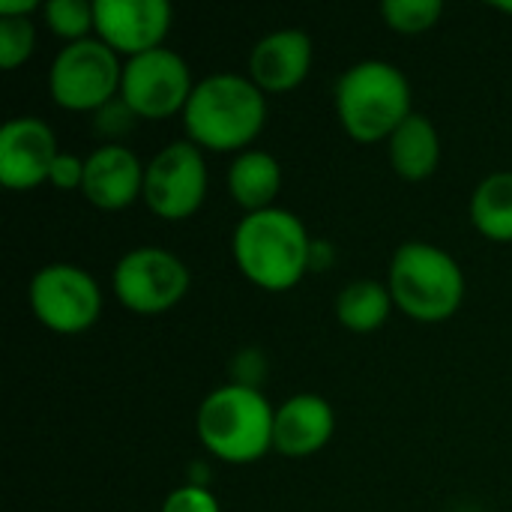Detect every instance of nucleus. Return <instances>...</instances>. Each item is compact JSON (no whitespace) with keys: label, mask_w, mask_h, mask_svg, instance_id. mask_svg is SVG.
<instances>
[{"label":"nucleus","mask_w":512,"mask_h":512,"mask_svg":"<svg viewBox=\"0 0 512 512\" xmlns=\"http://www.w3.org/2000/svg\"><path fill=\"white\" fill-rule=\"evenodd\" d=\"M267 120L264 90L234 72H219L195 84L186 108L183 126L192 144L210 150H240L258 138Z\"/></svg>","instance_id":"obj_1"},{"label":"nucleus","mask_w":512,"mask_h":512,"mask_svg":"<svg viewBox=\"0 0 512 512\" xmlns=\"http://www.w3.org/2000/svg\"><path fill=\"white\" fill-rule=\"evenodd\" d=\"M234 261L249 282L267 291L294 288L312 258L306 225L279 207L246 213L234 228Z\"/></svg>","instance_id":"obj_2"},{"label":"nucleus","mask_w":512,"mask_h":512,"mask_svg":"<svg viewBox=\"0 0 512 512\" xmlns=\"http://www.w3.org/2000/svg\"><path fill=\"white\" fill-rule=\"evenodd\" d=\"M273 423V405L252 384L219 387L198 408L201 444L231 465L258 462L273 447Z\"/></svg>","instance_id":"obj_3"},{"label":"nucleus","mask_w":512,"mask_h":512,"mask_svg":"<svg viewBox=\"0 0 512 512\" xmlns=\"http://www.w3.org/2000/svg\"><path fill=\"white\" fill-rule=\"evenodd\" d=\"M336 111L354 141L372 144L390 138L414 114L411 84L393 63H354L336 84Z\"/></svg>","instance_id":"obj_4"},{"label":"nucleus","mask_w":512,"mask_h":512,"mask_svg":"<svg viewBox=\"0 0 512 512\" xmlns=\"http://www.w3.org/2000/svg\"><path fill=\"white\" fill-rule=\"evenodd\" d=\"M393 303L423 324L447 321L465 297V276L453 255L429 243H405L390 264Z\"/></svg>","instance_id":"obj_5"},{"label":"nucleus","mask_w":512,"mask_h":512,"mask_svg":"<svg viewBox=\"0 0 512 512\" xmlns=\"http://www.w3.org/2000/svg\"><path fill=\"white\" fill-rule=\"evenodd\" d=\"M123 81V69L117 51L102 39L69 42L51 66L48 87L57 105L69 111H93L105 108Z\"/></svg>","instance_id":"obj_6"},{"label":"nucleus","mask_w":512,"mask_h":512,"mask_svg":"<svg viewBox=\"0 0 512 512\" xmlns=\"http://www.w3.org/2000/svg\"><path fill=\"white\" fill-rule=\"evenodd\" d=\"M192 72L186 60L171 48H153L129 57L123 66L120 96L132 114L147 120H162L183 111L192 96Z\"/></svg>","instance_id":"obj_7"},{"label":"nucleus","mask_w":512,"mask_h":512,"mask_svg":"<svg viewBox=\"0 0 512 512\" xmlns=\"http://www.w3.org/2000/svg\"><path fill=\"white\" fill-rule=\"evenodd\" d=\"M111 282L126 309L138 315H159L183 300L189 291V270L177 255L144 246L117 261Z\"/></svg>","instance_id":"obj_8"},{"label":"nucleus","mask_w":512,"mask_h":512,"mask_svg":"<svg viewBox=\"0 0 512 512\" xmlns=\"http://www.w3.org/2000/svg\"><path fill=\"white\" fill-rule=\"evenodd\" d=\"M33 315L57 333H81L102 312V291L90 273L72 264H48L30 282Z\"/></svg>","instance_id":"obj_9"},{"label":"nucleus","mask_w":512,"mask_h":512,"mask_svg":"<svg viewBox=\"0 0 512 512\" xmlns=\"http://www.w3.org/2000/svg\"><path fill=\"white\" fill-rule=\"evenodd\" d=\"M207 192V165L192 141H174L153 156L144 174V201L162 219L192 216Z\"/></svg>","instance_id":"obj_10"},{"label":"nucleus","mask_w":512,"mask_h":512,"mask_svg":"<svg viewBox=\"0 0 512 512\" xmlns=\"http://www.w3.org/2000/svg\"><path fill=\"white\" fill-rule=\"evenodd\" d=\"M96 33L117 54L138 57L162 48L171 27V3L165 0H96Z\"/></svg>","instance_id":"obj_11"},{"label":"nucleus","mask_w":512,"mask_h":512,"mask_svg":"<svg viewBox=\"0 0 512 512\" xmlns=\"http://www.w3.org/2000/svg\"><path fill=\"white\" fill-rule=\"evenodd\" d=\"M57 159V141L45 120L15 117L0 129V183L9 189H33L48 180Z\"/></svg>","instance_id":"obj_12"},{"label":"nucleus","mask_w":512,"mask_h":512,"mask_svg":"<svg viewBox=\"0 0 512 512\" xmlns=\"http://www.w3.org/2000/svg\"><path fill=\"white\" fill-rule=\"evenodd\" d=\"M144 174L138 156L123 144H105L90 159H84V183L81 192L90 204L102 210L129 207L144 192Z\"/></svg>","instance_id":"obj_13"},{"label":"nucleus","mask_w":512,"mask_h":512,"mask_svg":"<svg viewBox=\"0 0 512 512\" xmlns=\"http://www.w3.org/2000/svg\"><path fill=\"white\" fill-rule=\"evenodd\" d=\"M336 429L333 408L312 393H300L288 399L282 408H276V423H273V447L282 456L303 459L318 453Z\"/></svg>","instance_id":"obj_14"},{"label":"nucleus","mask_w":512,"mask_h":512,"mask_svg":"<svg viewBox=\"0 0 512 512\" xmlns=\"http://www.w3.org/2000/svg\"><path fill=\"white\" fill-rule=\"evenodd\" d=\"M312 66V39L303 30H276L267 33L249 57L252 81L261 90L282 93L297 87Z\"/></svg>","instance_id":"obj_15"},{"label":"nucleus","mask_w":512,"mask_h":512,"mask_svg":"<svg viewBox=\"0 0 512 512\" xmlns=\"http://www.w3.org/2000/svg\"><path fill=\"white\" fill-rule=\"evenodd\" d=\"M441 159V138L429 117L411 114L390 135V162L405 180H426L435 174Z\"/></svg>","instance_id":"obj_16"},{"label":"nucleus","mask_w":512,"mask_h":512,"mask_svg":"<svg viewBox=\"0 0 512 512\" xmlns=\"http://www.w3.org/2000/svg\"><path fill=\"white\" fill-rule=\"evenodd\" d=\"M228 189L243 210L249 213L267 210L282 189V168L270 153L246 150L234 159L228 171Z\"/></svg>","instance_id":"obj_17"},{"label":"nucleus","mask_w":512,"mask_h":512,"mask_svg":"<svg viewBox=\"0 0 512 512\" xmlns=\"http://www.w3.org/2000/svg\"><path fill=\"white\" fill-rule=\"evenodd\" d=\"M474 228L498 243L512 240V171H498L486 177L471 198Z\"/></svg>","instance_id":"obj_18"},{"label":"nucleus","mask_w":512,"mask_h":512,"mask_svg":"<svg viewBox=\"0 0 512 512\" xmlns=\"http://www.w3.org/2000/svg\"><path fill=\"white\" fill-rule=\"evenodd\" d=\"M393 294L375 279H360L342 288L336 297V315L339 321L354 333H372L390 318Z\"/></svg>","instance_id":"obj_19"},{"label":"nucleus","mask_w":512,"mask_h":512,"mask_svg":"<svg viewBox=\"0 0 512 512\" xmlns=\"http://www.w3.org/2000/svg\"><path fill=\"white\" fill-rule=\"evenodd\" d=\"M42 12H45L48 27L69 42L90 39L87 33L96 27L93 3H87V0H48L42 6Z\"/></svg>","instance_id":"obj_20"},{"label":"nucleus","mask_w":512,"mask_h":512,"mask_svg":"<svg viewBox=\"0 0 512 512\" xmlns=\"http://www.w3.org/2000/svg\"><path fill=\"white\" fill-rule=\"evenodd\" d=\"M381 15L399 33H423L438 24V18L444 15V3L441 0H384Z\"/></svg>","instance_id":"obj_21"},{"label":"nucleus","mask_w":512,"mask_h":512,"mask_svg":"<svg viewBox=\"0 0 512 512\" xmlns=\"http://www.w3.org/2000/svg\"><path fill=\"white\" fill-rule=\"evenodd\" d=\"M36 30L30 18H0V66L15 69L33 51Z\"/></svg>","instance_id":"obj_22"},{"label":"nucleus","mask_w":512,"mask_h":512,"mask_svg":"<svg viewBox=\"0 0 512 512\" xmlns=\"http://www.w3.org/2000/svg\"><path fill=\"white\" fill-rule=\"evenodd\" d=\"M162 512H219V501L201 486H183L165 498Z\"/></svg>","instance_id":"obj_23"},{"label":"nucleus","mask_w":512,"mask_h":512,"mask_svg":"<svg viewBox=\"0 0 512 512\" xmlns=\"http://www.w3.org/2000/svg\"><path fill=\"white\" fill-rule=\"evenodd\" d=\"M48 180L57 186V189H75L84 183V162L78 156H69V153H57L54 165H51V174Z\"/></svg>","instance_id":"obj_24"},{"label":"nucleus","mask_w":512,"mask_h":512,"mask_svg":"<svg viewBox=\"0 0 512 512\" xmlns=\"http://www.w3.org/2000/svg\"><path fill=\"white\" fill-rule=\"evenodd\" d=\"M33 9H39L36 0H0V18H27Z\"/></svg>","instance_id":"obj_25"},{"label":"nucleus","mask_w":512,"mask_h":512,"mask_svg":"<svg viewBox=\"0 0 512 512\" xmlns=\"http://www.w3.org/2000/svg\"><path fill=\"white\" fill-rule=\"evenodd\" d=\"M492 6H495V9H501V12H510L512 15V0H495Z\"/></svg>","instance_id":"obj_26"}]
</instances>
